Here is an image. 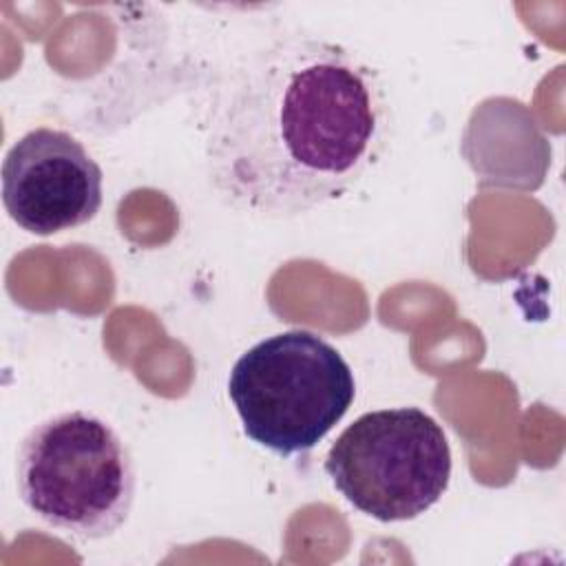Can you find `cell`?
Segmentation results:
<instances>
[{"instance_id":"cell-1","label":"cell","mask_w":566,"mask_h":566,"mask_svg":"<svg viewBox=\"0 0 566 566\" xmlns=\"http://www.w3.org/2000/svg\"><path fill=\"white\" fill-rule=\"evenodd\" d=\"M387 137L380 75L338 42L287 33L248 53L214 88L206 172L234 210L292 219L358 184Z\"/></svg>"},{"instance_id":"cell-2","label":"cell","mask_w":566,"mask_h":566,"mask_svg":"<svg viewBox=\"0 0 566 566\" xmlns=\"http://www.w3.org/2000/svg\"><path fill=\"white\" fill-rule=\"evenodd\" d=\"M18 495L29 511L82 539L113 535L135 500V464L122 436L91 411L35 424L15 455Z\"/></svg>"},{"instance_id":"cell-3","label":"cell","mask_w":566,"mask_h":566,"mask_svg":"<svg viewBox=\"0 0 566 566\" xmlns=\"http://www.w3.org/2000/svg\"><path fill=\"white\" fill-rule=\"evenodd\" d=\"M228 396L252 442L276 455H296L314 449L343 420L356 380L323 336L287 329L237 358Z\"/></svg>"},{"instance_id":"cell-4","label":"cell","mask_w":566,"mask_h":566,"mask_svg":"<svg viewBox=\"0 0 566 566\" xmlns=\"http://www.w3.org/2000/svg\"><path fill=\"white\" fill-rule=\"evenodd\" d=\"M325 471L356 511L378 522H405L429 511L449 489L451 447L427 411L378 409L336 438Z\"/></svg>"},{"instance_id":"cell-5","label":"cell","mask_w":566,"mask_h":566,"mask_svg":"<svg viewBox=\"0 0 566 566\" xmlns=\"http://www.w3.org/2000/svg\"><path fill=\"white\" fill-rule=\"evenodd\" d=\"M102 184L104 172L84 144L57 128L29 130L2 161V203L38 237L88 223L102 208Z\"/></svg>"}]
</instances>
